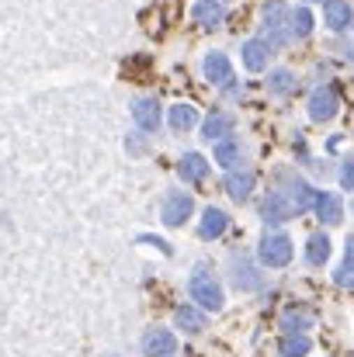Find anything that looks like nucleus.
<instances>
[{
	"label": "nucleus",
	"instance_id": "nucleus-20",
	"mask_svg": "<svg viewBox=\"0 0 354 357\" xmlns=\"http://www.w3.org/2000/svg\"><path fill=\"white\" fill-rule=\"evenodd\" d=\"M212 156H216V163H219L223 170H233L236 163L243 160V146H239V139H233V135H226V139H219V142H216Z\"/></svg>",
	"mask_w": 354,
	"mask_h": 357
},
{
	"label": "nucleus",
	"instance_id": "nucleus-17",
	"mask_svg": "<svg viewBox=\"0 0 354 357\" xmlns=\"http://www.w3.org/2000/svg\"><path fill=\"white\" fill-rule=\"evenodd\" d=\"M230 229V215L223 208H205L202 212V222H198V236L202 239H219Z\"/></svg>",
	"mask_w": 354,
	"mask_h": 357
},
{
	"label": "nucleus",
	"instance_id": "nucleus-14",
	"mask_svg": "<svg viewBox=\"0 0 354 357\" xmlns=\"http://www.w3.org/2000/svg\"><path fill=\"white\" fill-rule=\"evenodd\" d=\"M132 119L142 132H156L160 128V101L156 98H139L132 105Z\"/></svg>",
	"mask_w": 354,
	"mask_h": 357
},
{
	"label": "nucleus",
	"instance_id": "nucleus-11",
	"mask_svg": "<svg viewBox=\"0 0 354 357\" xmlns=\"http://www.w3.org/2000/svg\"><path fill=\"white\" fill-rule=\"evenodd\" d=\"M313 212L320 215V222H327V226H337V222L344 219V202H341V195H334V191H316Z\"/></svg>",
	"mask_w": 354,
	"mask_h": 357
},
{
	"label": "nucleus",
	"instance_id": "nucleus-19",
	"mask_svg": "<svg viewBox=\"0 0 354 357\" xmlns=\"http://www.w3.org/2000/svg\"><path fill=\"white\" fill-rule=\"evenodd\" d=\"M233 284L236 291H257L264 288V274H257V267H250L246 260H233Z\"/></svg>",
	"mask_w": 354,
	"mask_h": 357
},
{
	"label": "nucleus",
	"instance_id": "nucleus-26",
	"mask_svg": "<svg viewBox=\"0 0 354 357\" xmlns=\"http://www.w3.org/2000/svg\"><path fill=\"white\" fill-rule=\"evenodd\" d=\"M198 125V112L191 108V105H174L170 108V128L174 132H188V128H195Z\"/></svg>",
	"mask_w": 354,
	"mask_h": 357
},
{
	"label": "nucleus",
	"instance_id": "nucleus-10",
	"mask_svg": "<svg viewBox=\"0 0 354 357\" xmlns=\"http://www.w3.org/2000/svg\"><path fill=\"white\" fill-rule=\"evenodd\" d=\"M202 73H205V80H209V84L226 87V84L233 80V63H230V56H226V52H209V56H205V63H202Z\"/></svg>",
	"mask_w": 354,
	"mask_h": 357
},
{
	"label": "nucleus",
	"instance_id": "nucleus-9",
	"mask_svg": "<svg viewBox=\"0 0 354 357\" xmlns=\"http://www.w3.org/2000/svg\"><path fill=\"white\" fill-rule=\"evenodd\" d=\"M239 56H243V66H246L250 73H260V70H267V63H271L274 49H271L264 38H246V42H243V49H239Z\"/></svg>",
	"mask_w": 354,
	"mask_h": 357
},
{
	"label": "nucleus",
	"instance_id": "nucleus-29",
	"mask_svg": "<svg viewBox=\"0 0 354 357\" xmlns=\"http://www.w3.org/2000/svg\"><path fill=\"white\" fill-rule=\"evenodd\" d=\"M337 181H341V188H344V191H351V195H354V156H348V160L341 163Z\"/></svg>",
	"mask_w": 354,
	"mask_h": 357
},
{
	"label": "nucleus",
	"instance_id": "nucleus-7",
	"mask_svg": "<svg viewBox=\"0 0 354 357\" xmlns=\"http://www.w3.org/2000/svg\"><path fill=\"white\" fill-rule=\"evenodd\" d=\"M309 119L316 121V125H323V121H330L337 115V108H341V101H337V91L334 87H320V91H313V98H309Z\"/></svg>",
	"mask_w": 354,
	"mask_h": 357
},
{
	"label": "nucleus",
	"instance_id": "nucleus-2",
	"mask_svg": "<svg viewBox=\"0 0 354 357\" xmlns=\"http://www.w3.org/2000/svg\"><path fill=\"white\" fill-rule=\"evenodd\" d=\"M264 42H267L274 52L292 42V35H288V7H285L281 0H271V3L264 7Z\"/></svg>",
	"mask_w": 354,
	"mask_h": 357
},
{
	"label": "nucleus",
	"instance_id": "nucleus-16",
	"mask_svg": "<svg viewBox=\"0 0 354 357\" xmlns=\"http://www.w3.org/2000/svg\"><path fill=\"white\" fill-rule=\"evenodd\" d=\"M177 174H181L184 184H198V181H205V174H209V160H205L202 153H184L181 163H177Z\"/></svg>",
	"mask_w": 354,
	"mask_h": 357
},
{
	"label": "nucleus",
	"instance_id": "nucleus-1",
	"mask_svg": "<svg viewBox=\"0 0 354 357\" xmlns=\"http://www.w3.org/2000/svg\"><path fill=\"white\" fill-rule=\"evenodd\" d=\"M292 257H295V243L285 236V233H264L260 243H257V260H260L264 267H271V271L288 267Z\"/></svg>",
	"mask_w": 354,
	"mask_h": 357
},
{
	"label": "nucleus",
	"instance_id": "nucleus-27",
	"mask_svg": "<svg viewBox=\"0 0 354 357\" xmlns=\"http://www.w3.org/2000/svg\"><path fill=\"white\" fill-rule=\"evenodd\" d=\"M313 326V319H309V312H302V309H288L285 316H281V330L285 333H306Z\"/></svg>",
	"mask_w": 354,
	"mask_h": 357
},
{
	"label": "nucleus",
	"instance_id": "nucleus-15",
	"mask_svg": "<svg viewBox=\"0 0 354 357\" xmlns=\"http://www.w3.org/2000/svg\"><path fill=\"white\" fill-rule=\"evenodd\" d=\"M253 188H257V174L253 170H230L226 174V195L233 202H246Z\"/></svg>",
	"mask_w": 354,
	"mask_h": 357
},
{
	"label": "nucleus",
	"instance_id": "nucleus-13",
	"mask_svg": "<svg viewBox=\"0 0 354 357\" xmlns=\"http://www.w3.org/2000/svg\"><path fill=\"white\" fill-rule=\"evenodd\" d=\"M191 17H195V24L198 28H219L223 21H226V10H223V0H198L195 7H191Z\"/></svg>",
	"mask_w": 354,
	"mask_h": 357
},
{
	"label": "nucleus",
	"instance_id": "nucleus-32",
	"mask_svg": "<svg viewBox=\"0 0 354 357\" xmlns=\"http://www.w3.org/2000/svg\"><path fill=\"white\" fill-rule=\"evenodd\" d=\"M112 357H115V354H112Z\"/></svg>",
	"mask_w": 354,
	"mask_h": 357
},
{
	"label": "nucleus",
	"instance_id": "nucleus-5",
	"mask_svg": "<svg viewBox=\"0 0 354 357\" xmlns=\"http://www.w3.org/2000/svg\"><path fill=\"white\" fill-rule=\"evenodd\" d=\"M139 351H142V357H170L174 351H177V337H174L170 330L153 326V330H146V333H142Z\"/></svg>",
	"mask_w": 354,
	"mask_h": 357
},
{
	"label": "nucleus",
	"instance_id": "nucleus-28",
	"mask_svg": "<svg viewBox=\"0 0 354 357\" xmlns=\"http://www.w3.org/2000/svg\"><path fill=\"white\" fill-rule=\"evenodd\" d=\"M334 284H337V288H354V260L351 257L334 271Z\"/></svg>",
	"mask_w": 354,
	"mask_h": 357
},
{
	"label": "nucleus",
	"instance_id": "nucleus-18",
	"mask_svg": "<svg viewBox=\"0 0 354 357\" xmlns=\"http://www.w3.org/2000/svg\"><path fill=\"white\" fill-rule=\"evenodd\" d=\"M205 312L202 309H195V305H177L174 309V326L177 330H184V333H202L205 330Z\"/></svg>",
	"mask_w": 354,
	"mask_h": 357
},
{
	"label": "nucleus",
	"instance_id": "nucleus-12",
	"mask_svg": "<svg viewBox=\"0 0 354 357\" xmlns=\"http://www.w3.org/2000/svg\"><path fill=\"white\" fill-rule=\"evenodd\" d=\"M354 21V10L348 0H323V24L330 31H348Z\"/></svg>",
	"mask_w": 354,
	"mask_h": 357
},
{
	"label": "nucleus",
	"instance_id": "nucleus-30",
	"mask_svg": "<svg viewBox=\"0 0 354 357\" xmlns=\"http://www.w3.org/2000/svg\"><path fill=\"white\" fill-rule=\"evenodd\" d=\"M344 246H348V257L354 260V236H348V243H344Z\"/></svg>",
	"mask_w": 354,
	"mask_h": 357
},
{
	"label": "nucleus",
	"instance_id": "nucleus-21",
	"mask_svg": "<svg viewBox=\"0 0 354 357\" xmlns=\"http://www.w3.org/2000/svg\"><path fill=\"white\" fill-rule=\"evenodd\" d=\"M233 115H226V112H216V115H209L205 125H202V139H209V142H219V139H226V135H233Z\"/></svg>",
	"mask_w": 354,
	"mask_h": 357
},
{
	"label": "nucleus",
	"instance_id": "nucleus-4",
	"mask_svg": "<svg viewBox=\"0 0 354 357\" xmlns=\"http://www.w3.org/2000/svg\"><path fill=\"white\" fill-rule=\"evenodd\" d=\"M191 212H195V202H191L188 191H167V198H163V205H160L163 226L177 229V226H184V222L191 219Z\"/></svg>",
	"mask_w": 354,
	"mask_h": 357
},
{
	"label": "nucleus",
	"instance_id": "nucleus-22",
	"mask_svg": "<svg viewBox=\"0 0 354 357\" xmlns=\"http://www.w3.org/2000/svg\"><path fill=\"white\" fill-rule=\"evenodd\" d=\"M330 260V236L327 233H313L306 243V264L309 267H323Z\"/></svg>",
	"mask_w": 354,
	"mask_h": 357
},
{
	"label": "nucleus",
	"instance_id": "nucleus-23",
	"mask_svg": "<svg viewBox=\"0 0 354 357\" xmlns=\"http://www.w3.org/2000/svg\"><path fill=\"white\" fill-rule=\"evenodd\" d=\"M313 24H316V17H313V10L306 3L295 7V10H288V35L292 38H306L313 31Z\"/></svg>",
	"mask_w": 354,
	"mask_h": 357
},
{
	"label": "nucleus",
	"instance_id": "nucleus-25",
	"mask_svg": "<svg viewBox=\"0 0 354 357\" xmlns=\"http://www.w3.org/2000/svg\"><path fill=\"white\" fill-rule=\"evenodd\" d=\"M281 357H306L313 351V340L306 337V333H285V340H281Z\"/></svg>",
	"mask_w": 354,
	"mask_h": 357
},
{
	"label": "nucleus",
	"instance_id": "nucleus-3",
	"mask_svg": "<svg viewBox=\"0 0 354 357\" xmlns=\"http://www.w3.org/2000/svg\"><path fill=\"white\" fill-rule=\"evenodd\" d=\"M188 291H191V302H198V305H202V309H209V312H219V309H223V302H226L223 284H219L212 274H205V271H195V274H191Z\"/></svg>",
	"mask_w": 354,
	"mask_h": 357
},
{
	"label": "nucleus",
	"instance_id": "nucleus-24",
	"mask_svg": "<svg viewBox=\"0 0 354 357\" xmlns=\"http://www.w3.org/2000/svg\"><path fill=\"white\" fill-rule=\"evenodd\" d=\"M295 87H299V80H295L292 70H274V73H267V94L285 98V94H292Z\"/></svg>",
	"mask_w": 354,
	"mask_h": 357
},
{
	"label": "nucleus",
	"instance_id": "nucleus-6",
	"mask_svg": "<svg viewBox=\"0 0 354 357\" xmlns=\"http://www.w3.org/2000/svg\"><path fill=\"white\" fill-rule=\"evenodd\" d=\"M260 215H264L267 226H285V222L295 219V208H292V202L285 198V191H267V198H264V205H260Z\"/></svg>",
	"mask_w": 354,
	"mask_h": 357
},
{
	"label": "nucleus",
	"instance_id": "nucleus-31",
	"mask_svg": "<svg viewBox=\"0 0 354 357\" xmlns=\"http://www.w3.org/2000/svg\"><path fill=\"white\" fill-rule=\"evenodd\" d=\"M302 3H316V0H302Z\"/></svg>",
	"mask_w": 354,
	"mask_h": 357
},
{
	"label": "nucleus",
	"instance_id": "nucleus-8",
	"mask_svg": "<svg viewBox=\"0 0 354 357\" xmlns=\"http://www.w3.org/2000/svg\"><path fill=\"white\" fill-rule=\"evenodd\" d=\"M281 191H285V198L292 202V208H295V215H302V212H309V208H313V202H316V188H313L309 181H302V177H288Z\"/></svg>",
	"mask_w": 354,
	"mask_h": 357
}]
</instances>
